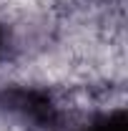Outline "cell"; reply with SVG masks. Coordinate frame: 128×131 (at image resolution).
<instances>
[{
  "label": "cell",
  "mask_w": 128,
  "mask_h": 131,
  "mask_svg": "<svg viewBox=\"0 0 128 131\" xmlns=\"http://www.w3.org/2000/svg\"><path fill=\"white\" fill-rule=\"evenodd\" d=\"M78 131H128V116L126 108L118 106V108H108V111H100V114L91 116Z\"/></svg>",
  "instance_id": "1"
},
{
  "label": "cell",
  "mask_w": 128,
  "mask_h": 131,
  "mask_svg": "<svg viewBox=\"0 0 128 131\" xmlns=\"http://www.w3.org/2000/svg\"><path fill=\"white\" fill-rule=\"evenodd\" d=\"M3 53H5V30L0 25V61H3Z\"/></svg>",
  "instance_id": "2"
}]
</instances>
